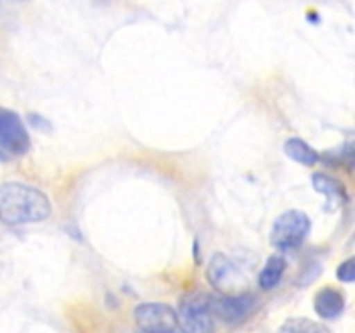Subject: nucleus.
I'll use <instances>...</instances> for the list:
<instances>
[{
    "instance_id": "1",
    "label": "nucleus",
    "mask_w": 355,
    "mask_h": 333,
    "mask_svg": "<svg viewBox=\"0 0 355 333\" xmlns=\"http://www.w3.org/2000/svg\"><path fill=\"white\" fill-rule=\"evenodd\" d=\"M51 200L44 191L23 182L0 184V222L23 225L40 222L51 215Z\"/></svg>"
},
{
    "instance_id": "2",
    "label": "nucleus",
    "mask_w": 355,
    "mask_h": 333,
    "mask_svg": "<svg viewBox=\"0 0 355 333\" xmlns=\"http://www.w3.org/2000/svg\"><path fill=\"white\" fill-rule=\"evenodd\" d=\"M177 328L180 333H214L215 318L208 305V295L189 291L182 297L177 312Z\"/></svg>"
},
{
    "instance_id": "3",
    "label": "nucleus",
    "mask_w": 355,
    "mask_h": 333,
    "mask_svg": "<svg viewBox=\"0 0 355 333\" xmlns=\"http://www.w3.org/2000/svg\"><path fill=\"white\" fill-rule=\"evenodd\" d=\"M311 232V219L302 210H286L274 221L270 243L281 252H288L305 241Z\"/></svg>"
},
{
    "instance_id": "4",
    "label": "nucleus",
    "mask_w": 355,
    "mask_h": 333,
    "mask_svg": "<svg viewBox=\"0 0 355 333\" xmlns=\"http://www.w3.org/2000/svg\"><path fill=\"white\" fill-rule=\"evenodd\" d=\"M208 305H210L211 316L225 325H238L248 319L259 307V302L253 295H208Z\"/></svg>"
},
{
    "instance_id": "5",
    "label": "nucleus",
    "mask_w": 355,
    "mask_h": 333,
    "mask_svg": "<svg viewBox=\"0 0 355 333\" xmlns=\"http://www.w3.org/2000/svg\"><path fill=\"white\" fill-rule=\"evenodd\" d=\"M0 148L10 155H26L30 149V134L16 111L0 106Z\"/></svg>"
},
{
    "instance_id": "6",
    "label": "nucleus",
    "mask_w": 355,
    "mask_h": 333,
    "mask_svg": "<svg viewBox=\"0 0 355 333\" xmlns=\"http://www.w3.org/2000/svg\"><path fill=\"white\" fill-rule=\"evenodd\" d=\"M134 319L144 333H166L177 330V312L170 305L159 302L139 304Z\"/></svg>"
},
{
    "instance_id": "7",
    "label": "nucleus",
    "mask_w": 355,
    "mask_h": 333,
    "mask_svg": "<svg viewBox=\"0 0 355 333\" xmlns=\"http://www.w3.org/2000/svg\"><path fill=\"white\" fill-rule=\"evenodd\" d=\"M207 278L211 287L220 293L231 295V290H236L243 281L238 267L224 255V253H215L211 257L207 269Z\"/></svg>"
},
{
    "instance_id": "8",
    "label": "nucleus",
    "mask_w": 355,
    "mask_h": 333,
    "mask_svg": "<svg viewBox=\"0 0 355 333\" xmlns=\"http://www.w3.org/2000/svg\"><path fill=\"white\" fill-rule=\"evenodd\" d=\"M314 309L322 319L338 318L345 309V295L335 287H322L314 297Z\"/></svg>"
},
{
    "instance_id": "9",
    "label": "nucleus",
    "mask_w": 355,
    "mask_h": 333,
    "mask_svg": "<svg viewBox=\"0 0 355 333\" xmlns=\"http://www.w3.org/2000/svg\"><path fill=\"white\" fill-rule=\"evenodd\" d=\"M284 153H286V156H290L293 162L305 166H314L319 160L318 151H315L314 148H311V146L300 137L288 139V141L284 142Z\"/></svg>"
},
{
    "instance_id": "10",
    "label": "nucleus",
    "mask_w": 355,
    "mask_h": 333,
    "mask_svg": "<svg viewBox=\"0 0 355 333\" xmlns=\"http://www.w3.org/2000/svg\"><path fill=\"white\" fill-rule=\"evenodd\" d=\"M286 271V260L281 255H272L267 259L266 266L259 274V284L262 290H272L283 280V274Z\"/></svg>"
},
{
    "instance_id": "11",
    "label": "nucleus",
    "mask_w": 355,
    "mask_h": 333,
    "mask_svg": "<svg viewBox=\"0 0 355 333\" xmlns=\"http://www.w3.org/2000/svg\"><path fill=\"white\" fill-rule=\"evenodd\" d=\"M312 186H314V189L318 193L324 194V196H345V187H343V184L338 179H335V177L326 176L322 172L314 173V177H312Z\"/></svg>"
},
{
    "instance_id": "12",
    "label": "nucleus",
    "mask_w": 355,
    "mask_h": 333,
    "mask_svg": "<svg viewBox=\"0 0 355 333\" xmlns=\"http://www.w3.org/2000/svg\"><path fill=\"white\" fill-rule=\"evenodd\" d=\"M277 333H326V330L307 318H290L279 326Z\"/></svg>"
},
{
    "instance_id": "13",
    "label": "nucleus",
    "mask_w": 355,
    "mask_h": 333,
    "mask_svg": "<svg viewBox=\"0 0 355 333\" xmlns=\"http://www.w3.org/2000/svg\"><path fill=\"white\" fill-rule=\"evenodd\" d=\"M336 278H338L340 281H343V283H352L355 280V259L354 257H350V259L343 260L342 264L338 266V269H336Z\"/></svg>"
},
{
    "instance_id": "14",
    "label": "nucleus",
    "mask_w": 355,
    "mask_h": 333,
    "mask_svg": "<svg viewBox=\"0 0 355 333\" xmlns=\"http://www.w3.org/2000/svg\"><path fill=\"white\" fill-rule=\"evenodd\" d=\"M166 333H177V330H173V332H166Z\"/></svg>"
}]
</instances>
